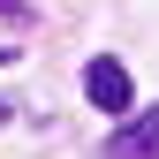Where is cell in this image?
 Listing matches in <instances>:
<instances>
[{"mask_svg": "<svg viewBox=\"0 0 159 159\" xmlns=\"http://www.w3.org/2000/svg\"><path fill=\"white\" fill-rule=\"evenodd\" d=\"M98 159H159V106L129 114V121H114L106 144H98Z\"/></svg>", "mask_w": 159, "mask_h": 159, "instance_id": "2", "label": "cell"}, {"mask_svg": "<svg viewBox=\"0 0 159 159\" xmlns=\"http://www.w3.org/2000/svg\"><path fill=\"white\" fill-rule=\"evenodd\" d=\"M8 121H15V98H0V129H8Z\"/></svg>", "mask_w": 159, "mask_h": 159, "instance_id": "3", "label": "cell"}, {"mask_svg": "<svg viewBox=\"0 0 159 159\" xmlns=\"http://www.w3.org/2000/svg\"><path fill=\"white\" fill-rule=\"evenodd\" d=\"M84 98L106 121H129L136 114V84H129V61H114V53H91L84 61Z\"/></svg>", "mask_w": 159, "mask_h": 159, "instance_id": "1", "label": "cell"}]
</instances>
